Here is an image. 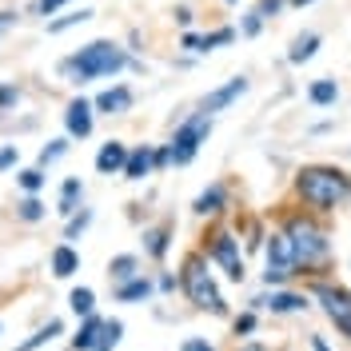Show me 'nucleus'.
Segmentation results:
<instances>
[{
  "label": "nucleus",
  "instance_id": "f257e3e1",
  "mask_svg": "<svg viewBox=\"0 0 351 351\" xmlns=\"http://www.w3.org/2000/svg\"><path fill=\"white\" fill-rule=\"evenodd\" d=\"M295 196L304 199L311 212H331V208H339V204L351 199V176L339 172V168H324V164L300 168Z\"/></svg>",
  "mask_w": 351,
  "mask_h": 351
},
{
  "label": "nucleus",
  "instance_id": "f03ea898",
  "mask_svg": "<svg viewBox=\"0 0 351 351\" xmlns=\"http://www.w3.org/2000/svg\"><path fill=\"white\" fill-rule=\"evenodd\" d=\"M132 60L124 56V48H116L112 40H92L84 44L80 52H72L60 72H64L68 80H76V84H84V80H100V76H116L120 68H128Z\"/></svg>",
  "mask_w": 351,
  "mask_h": 351
},
{
  "label": "nucleus",
  "instance_id": "7ed1b4c3",
  "mask_svg": "<svg viewBox=\"0 0 351 351\" xmlns=\"http://www.w3.org/2000/svg\"><path fill=\"white\" fill-rule=\"evenodd\" d=\"M180 284H184L188 300H192L196 307H208L212 315H223V311H228V304H223V295H219V287H216V280H212L204 256H188V260H184Z\"/></svg>",
  "mask_w": 351,
  "mask_h": 351
},
{
  "label": "nucleus",
  "instance_id": "20e7f679",
  "mask_svg": "<svg viewBox=\"0 0 351 351\" xmlns=\"http://www.w3.org/2000/svg\"><path fill=\"white\" fill-rule=\"evenodd\" d=\"M284 232H287V240H291V252H295L300 267H315L328 256V236H324V228L311 216H291L284 223Z\"/></svg>",
  "mask_w": 351,
  "mask_h": 351
},
{
  "label": "nucleus",
  "instance_id": "39448f33",
  "mask_svg": "<svg viewBox=\"0 0 351 351\" xmlns=\"http://www.w3.org/2000/svg\"><path fill=\"white\" fill-rule=\"evenodd\" d=\"M212 136V116L208 112H196V116H188L180 128L172 132V144H168V156H172V164H192L199 152V144Z\"/></svg>",
  "mask_w": 351,
  "mask_h": 351
},
{
  "label": "nucleus",
  "instance_id": "423d86ee",
  "mask_svg": "<svg viewBox=\"0 0 351 351\" xmlns=\"http://www.w3.org/2000/svg\"><path fill=\"white\" fill-rule=\"evenodd\" d=\"M263 260H267V271H263V284H284L295 276V252H291V240H287V232H271L267 236V252H263Z\"/></svg>",
  "mask_w": 351,
  "mask_h": 351
},
{
  "label": "nucleus",
  "instance_id": "0eeeda50",
  "mask_svg": "<svg viewBox=\"0 0 351 351\" xmlns=\"http://www.w3.org/2000/svg\"><path fill=\"white\" fill-rule=\"evenodd\" d=\"M315 300L324 304V311H328L331 324L343 331V335H351V291H343V287H328V284H319V287H315Z\"/></svg>",
  "mask_w": 351,
  "mask_h": 351
},
{
  "label": "nucleus",
  "instance_id": "6e6552de",
  "mask_svg": "<svg viewBox=\"0 0 351 351\" xmlns=\"http://www.w3.org/2000/svg\"><path fill=\"white\" fill-rule=\"evenodd\" d=\"M208 256H212V260L228 271V280H236V284L243 280V260H240V240H236V236L216 232V236H212V243H208Z\"/></svg>",
  "mask_w": 351,
  "mask_h": 351
},
{
  "label": "nucleus",
  "instance_id": "1a4fd4ad",
  "mask_svg": "<svg viewBox=\"0 0 351 351\" xmlns=\"http://www.w3.org/2000/svg\"><path fill=\"white\" fill-rule=\"evenodd\" d=\"M243 92H247V76H232L223 88H216V92H208V96H204L199 112H208V116H212V112H223L232 100H240Z\"/></svg>",
  "mask_w": 351,
  "mask_h": 351
},
{
  "label": "nucleus",
  "instance_id": "9d476101",
  "mask_svg": "<svg viewBox=\"0 0 351 351\" xmlns=\"http://www.w3.org/2000/svg\"><path fill=\"white\" fill-rule=\"evenodd\" d=\"M64 128H68V136H76V140L92 136V104H88V100H72V104H68Z\"/></svg>",
  "mask_w": 351,
  "mask_h": 351
},
{
  "label": "nucleus",
  "instance_id": "9b49d317",
  "mask_svg": "<svg viewBox=\"0 0 351 351\" xmlns=\"http://www.w3.org/2000/svg\"><path fill=\"white\" fill-rule=\"evenodd\" d=\"M92 108L104 112V116H120V112H128L132 108V88L116 84V88H108V92H100V96L92 100Z\"/></svg>",
  "mask_w": 351,
  "mask_h": 351
},
{
  "label": "nucleus",
  "instance_id": "f8f14e48",
  "mask_svg": "<svg viewBox=\"0 0 351 351\" xmlns=\"http://www.w3.org/2000/svg\"><path fill=\"white\" fill-rule=\"evenodd\" d=\"M124 164H128V148L120 144V140H108L100 152H96V168L104 176H112V172H124Z\"/></svg>",
  "mask_w": 351,
  "mask_h": 351
},
{
  "label": "nucleus",
  "instance_id": "ddd939ff",
  "mask_svg": "<svg viewBox=\"0 0 351 351\" xmlns=\"http://www.w3.org/2000/svg\"><path fill=\"white\" fill-rule=\"evenodd\" d=\"M223 204H228V188H223V184H212V188H204L196 196L192 208H196V216H219Z\"/></svg>",
  "mask_w": 351,
  "mask_h": 351
},
{
  "label": "nucleus",
  "instance_id": "4468645a",
  "mask_svg": "<svg viewBox=\"0 0 351 351\" xmlns=\"http://www.w3.org/2000/svg\"><path fill=\"white\" fill-rule=\"evenodd\" d=\"M256 307H271V311H300L307 307L304 295H295V291H271V295H260V300H252Z\"/></svg>",
  "mask_w": 351,
  "mask_h": 351
},
{
  "label": "nucleus",
  "instance_id": "2eb2a0df",
  "mask_svg": "<svg viewBox=\"0 0 351 351\" xmlns=\"http://www.w3.org/2000/svg\"><path fill=\"white\" fill-rule=\"evenodd\" d=\"M156 168V152L152 148H136L128 152V164H124V180H144V176Z\"/></svg>",
  "mask_w": 351,
  "mask_h": 351
},
{
  "label": "nucleus",
  "instance_id": "dca6fc26",
  "mask_svg": "<svg viewBox=\"0 0 351 351\" xmlns=\"http://www.w3.org/2000/svg\"><path fill=\"white\" fill-rule=\"evenodd\" d=\"M76 267H80V256H76V252H72L68 243H60V247L52 252V276H60V280H68V276H72Z\"/></svg>",
  "mask_w": 351,
  "mask_h": 351
},
{
  "label": "nucleus",
  "instance_id": "f3484780",
  "mask_svg": "<svg viewBox=\"0 0 351 351\" xmlns=\"http://www.w3.org/2000/svg\"><path fill=\"white\" fill-rule=\"evenodd\" d=\"M315 48H319V32H304V36H295L291 52H287V60H291V64H304V60L315 56Z\"/></svg>",
  "mask_w": 351,
  "mask_h": 351
},
{
  "label": "nucleus",
  "instance_id": "a211bd4d",
  "mask_svg": "<svg viewBox=\"0 0 351 351\" xmlns=\"http://www.w3.org/2000/svg\"><path fill=\"white\" fill-rule=\"evenodd\" d=\"M307 100H311L315 108H328V104L339 100V84H335V80H315V84L307 88Z\"/></svg>",
  "mask_w": 351,
  "mask_h": 351
},
{
  "label": "nucleus",
  "instance_id": "6ab92c4d",
  "mask_svg": "<svg viewBox=\"0 0 351 351\" xmlns=\"http://www.w3.org/2000/svg\"><path fill=\"white\" fill-rule=\"evenodd\" d=\"M100 328H104V319H96V315H88V324L80 328V335L72 339V351H96V339H100Z\"/></svg>",
  "mask_w": 351,
  "mask_h": 351
},
{
  "label": "nucleus",
  "instance_id": "aec40b11",
  "mask_svg": "<svg viewBox=\"0 0 351 351\" xmlns=\"http://www.w3.org/2000/svg\"><path fill=\"white\" fill-rule=\"evenodd\" d=\"M148 295H152V284H148V280H128V284L116 287V300H120V304H132V300H148Z\"/></svg>",
  "mask_w": 351,
  "mask_h": 351
},
{
  "label": "nucleus",
  "instance_id": "412c9836",
  "mask_svg": "<svg viewBox=\"0 0 351 351\" xmlns=\"http://www.w3.org/2000/svg\"><path fill=\"white\" fill-rule=\"evenodd\" d=\"M144 247H148V256H156V260H160V256H164V252H168V240H172V228H168V223H164V228H152V232H144Z\"/></svg>",
  "mask_w": 351,
  "mask_h": 351
},
{
  "label": "nucleus",
  "instance_id": "4be33fe9",
  "mask_svg": "<svg viewBox=\"0 0 351 351\" xmlns=\"http://www.w3.org/2000/svg\"><path fill=\"white\" fill-rule=\"evenodd\" d=\"M84 196V184L72 176V180H64V192H60V216H72L76 212V199Z\"/></svg>",
  "mask_w": 351,
  "mask_h": 351
},
{
  "label": "nucleus",
  "instance_id": "5701e85b",
  "mask_svg": "<svg viewBox=\"0 0 351 351\" xmlns=\"http://www.w3.org/2000/svg\"><path fill=\"white\" fill-rule=\"evenodd\" d=\"M108 276L116 280V284H128V280H136V256H116V260L108 263Z\"/></svg>",
  "mask_w": 351,
  "mask_h": 351
},
{
  "label": "nucleus",
  "instance_id": "b1692460",
  "mask_svg": "<svg viewBox=\"0 0 351 351\" xmlns=\"http://www.w3.org/2000/svg\"><path fill=\"white\" fill-rule=\"evenodd\" d=\"M60 331H64V324H60V319H48V328H40L36 335H32V339H24V343H21L16 351H36V348H44V343H48L52 335H60Z\"/></svg>",
  "mask_w": 351,
  "mask_h": 351
},
{
  "label": "nucleus",
  "instance_id": "393cba45",
  "mask_svg": "<svg viewBox=\"0 0 351 351\" xmlns=\"http://www.w3.org/2000/svg\"><path fill=\"white\" fill-rule=\"evenodd\" d=\"M120 335H124V324H120V319H104L100 339H96V351H112L116 343H120Z\"/></svg>",
  "mask_w": 351,
  "mask_h": 351
},
{
  "label": "nucleus",
  "instance_id": "a878e982",
  "mask_svg": "<svg viewBox=\"0 0 351 351\" xmlns=\"http://www.w3.org/2000/svg\"><path fill=\"white\" fill-rule=\"evenodd\" d=\"M68 304L76 315H92V307H96V295H92V287H76L72 295H68Z\"/></svg>",
  "mask_w": 351,
  "mask_h": 351
},
{
  "label": "nucleus",
  "instance_id": "bb28decb",
  "mask_svg": "<svg viewBox=\"0 0 351 351\" xmlns=\"http://www.w3.org/2000/svg\"><path fill=\"white\" fill-rule=\"evenodd\" d=\"M236 40V28H216V32H208V36H199V52H212L219 44H232Z\"/></svg>",
  "mask_w": 351,
  "mask_h": 351
},
{
  "label": "nucleus",
  "instance_id": "cd10ccee",
  "mask_svg": "<svg viewBox=\"0 0 351 351\" xmlns=\"http://www.w3.org/2000/svg\"><path fill=\"white\" fill-rule=\"evenodd\" d=\"M88 16H92V8H80V12H68V16H60V21L48 24V32H64V28H72V24H84Z\"/></svg>",
  "mask_w": 351,
  "mask_h": 351
},
{
  "label": "nucleus",
  "instance_id": "c85d7f7f",
  "mask_svg": "<svg viewBox=\"0 0 351 351\" xmlns=\"http://www.w3.org/2000/svg\"><path fill=\"white\" fill-rule=\"evenodd\" d=\"M21 188H24V192H40V188H44V172H40V168L21 172Z\"/></svg>",
  "mask_w": 351,
  "mask_h": 351
},
{
  "label": "nucleus",
  "instance_id": "c756f323",
  "mask_svg": "<svg viewBox=\"0 0 351 351\" xmlns=\"http://www.w3.org/2000/svg\"><path fill=\"white\" fill-rule=\"evenodd\" d=\"M260 28H263V16H260V12H256V8H252V12L243 16V24H240V36H256Z\"/></svg>",
  "mask_w": 351,
  "mask_h": 351
},
{
  "label": "nucleus",
  "instance_id": "7c9ffc66",
  "mask_svg": "<svg viewBox=\"0 0 351 351\" xmlns=\"http://www.w3.org/2000/svg\"><path fill=\"white\" fill-rule=\"evenodd\" d=\"M64 152H68V144H64V140H52V144H48V148L40 152V164H52V160H60Z\"/></svg>",
  "mask_w": 351,
  "mask_h": 351
},
{
  "label": "nucleus",
  "instance_id": "2f4dec72",
  "mask_svg": "<svg viewBox=\"0 0 351 351\" xmlns=\"http://www.w3.org/2000/svg\"><path fill=\"white\" fill-rule=\"evenodd\" d=\"M21 216H24V219H40V216H44V204H40L36 196H28V199L21 204Z\"/></svg>",
  "mask_w": 351,
  "mask_h": 351
},
{
  "label": "nucleus",
  "instance_id": "473e14b6",
  "mask_svg": "<svg viewBox=\"0 0 351 351\" xmlns=\"http://www.w3.org/2000/svg\"><path fill=\"white\" fill-rule=\"evenodd\" d=\"M280 8H284V0H256V12H260L263 21H271Z\"/></svg>",
  "mask_w": 351,
  "mask_h": 351
},
{
  "label": "nucleus",
  "instance_id": "72a5a7b5",
  "mask_svg": "<svg viewBox=\"0 0 351 351\" xmlns=\"http://www.w3.org/2000/svg\"><path fill=\"white\" fill-rule=\"evenodd\" d=\"M88 219H92V212H80V216H76V219H72V223H68V232H64L68 240H72V236H80V232H84V228H88Z\"/></svg>",
  "mask_w": 351,
  "mask_h": 351
},
{
  "label": "nucleus",
  "instance_id": "f704fd0d",
  "mask_svg": "<svg viewBox=\"0 0 351 351\" xmlns=\"http://www.w3.org/2000/svg\"><path fill=\"white\" fill-rule=\"evenodd\" d=\"M256 328V315H252V311H247V315H240V319H236V335H247V331Z\"/></svg>",
  "mask_w": 351,
  "mask_h": 351
},
{
  "label": "nucleus",
  "instance_id": "c9c22d12",
  "mask_svg": "<svg viewBox=\"0 0 351 351\" xmlns=\"http://www.w3.org/2000/svg\"><path fill=\"white\" fill-rule=\"evenodd\" d=\"M12 100H16V88H12V84H4V88H0V108H8Z\"/></svg>",
  "mask_w": 351,
  "mask_h": 351
},
{
  "label": "nucleus",
  "instance_id": "e433bc0d",
  "mask_svg": "<svg viewBox=\"0 0 351 351\" xmlns=\"http://www.w3.org/2000/svg\"><path fill=\"white\" fill-rule=\"evenodd\" d=\"M16 164V148H0V168H12Z\"/></svg>",
  "mask_w": 351,
  "mask_h": 351
},
{
  "label": "nucleus",
  "instance_id": "4c0bfd02",
  "mask_svg": "<svg viewBox=\"0 0 351 351\" xmlns=\"http://www.w3.org/2000/svg\"><path fill=\"white\" fill-rule=\"evenodd\" d=\"M180 351H216V348H212V343H204V339H188Z\"/></svg>",
  "mask_w": 351,
  "mask_h": 351
},
{
  "label": "nucleus",
  "instance_id": "58836bf2",
  "mask_svg": "<svg viewBox=\"0 0 351 351\" xmlns=\"http://www.w3.org/2000/svg\"><path fill=\"white\" fill-rule=\"evenodd\" d=\"M180 44H184V48H192V52H199V36H196V32H184V40H180Z\"/></svg>",
  "mask_w": 351,
  "mask_h": 351
},
{
  "label": "nucleus",
  "instance_id": "ea45409f",
  "mask_svg": "<svg viewBox=\"0 0 351 351\" xmlns=\"http://www.w3.org/2000/svg\"><path fill=\"white\" fill-rule=\"evenodd\" d=\"M60 4H64V0H40V4H36V8H40L44 16H48V12H56V8H60Z\"/></svg>",
  "mask_w": 351,
  "mask_h": 351
},
{
  "label": "nucleus",
  "instance_id": "a19ab883",
  "mask_svg": "<svg viewBox=\"0 0 351 351\" xmlns=\"http://www.w3.org/2000/svg\"><path fill=\"white\" fill-rule=\"evenodd\" d=\"M12 24H16V16H12V12H0V36H4Z\"/></svg>",
  "mask_w": 351,
  "mask_h": 351
},
{
  "label": "nucleus",
  "instance_id": "79ce46f5",
  "mask_svg": "<svg viewBox=\"0 0 351 351\" xmlns=\"http://www.w3.org/2000/svg\"><path fill=\"white\" fill-rule=\"evenodd\" d=\"M176 21H180V24H192V8H176Z\"/></svg>",
  "mask_w": 351,
  "mask_h": 351
},
{
  "label": "nucleus",
  "instance_id": "37998d69",
  "mask_svg": "<svg viewBox=\"0 0 351 351\" xmlns=\"http://www.w3.org/2000/svg\"><path fill=\"white\" fill-rule=\"evenodd\" d=\"M311 351H328V343H324L319 335H311Z\"/></svg>",
  "mask_w": 351,
  "mask_h": 351
},
{
  "label": "nucleus",
  "instance_id": "c03bdc74",
  "mask_svg": "<svg viewBox=\"0 0 351 351\" xmlns=\"http://www.w3.org/2000/svg\"><path fill=\"white\" fill-rule=\"evenodd\" d=\"M291 4H295V8H304V4H315V0H291Z\"/></svg>",
  "mask_w": 351,
  "mask_h": 351
},
{
  "label": "nucleus",
  "instance_id": "a18cd8bd",
  "mask_svg": "<svg viewBox=\"0 0 351 351\" xmlns=\"http://www.w3.org/2000/svg\"><path fill=\"white\" fill-rule=\"evenodd\" d=\"M228 4H236V0H228Z\"/></svg>",
  "mask_w": 351,
  "mask_h": 351
}]
</instances>
